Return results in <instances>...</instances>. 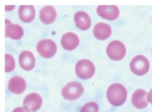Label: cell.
Returning <instances> with one entry per match:
<instances>
[{
  "label": "cell",
  "instance_id": "cell-14",
  "mask_svg": "<svg viewBox=\"0 0 152 112\" xmlns=\"http://www.w3.org/2000/svg\"><path fill=\"white\" fill-rule=\"evenodd\" d=\"M74 20L76 27L83 31H86L91 27V21L90 17L84 11L77 12L74 16Z\"/></svg>",
  "mask_w": 152,
  "mask_h": 112
},
{
  "label": "cell",
  "instance_id": "cell-16",
  "mask_svg": "<svg viewBox=\"0 0 152 112\" xmlns=\"http://www.w3.org/2000/svg\"><path fill=\"white\" fill-rule=\"evenodd\" d=\"M18 14L20 19L25 23H29L34 19L35 9L33 6H21Z\"/></svg>",
  "mask_w": 152,
  "mask_h": 112
},
{
  "label": "cell",
  "instance_id": "cell-19",
  "mask_svg": "<svg viewBox=\"0 0 152 112\" xmlns=\"http://www.w3.org/2000/svg\"><path fill=\"white\" fill-rule=\"evenodd\" d=\"M80 112H99V106L94 102L87 103L81 108Z\"/></svg>",
  "mask_w": 152,
  "mask_h": 112
},
{
  "label": "cell",
  "instance_id": "cell-20",
  "mask_svg": "<svg viewBox=\"0 0 152 112\" xmlns=\"http://www.w3.org/2000/svg\"><path fill=\"white\" fill-rule=\"evenodd\" d=\"M13 112H29V111L25 107H18L14 109Z\"/></svg>",
  "mask_w": 152,
  "mask_h": 112
},
{
  "label": "cell",
  "instance_id": "cell-8",
  "mask_svg": "<svg viewBox=\"0 0 152 112\" xmlns=\"http://www.w3.org/2000/svg\"><path fill=\"white\" fill-rule=\"evenodd\" d=\"M97 13L102 18L107 20H115L119 15V10L117 6H99Z\"/></svg>",
  "mask_w": 152,
  "mask_h": 112
},
{
  "label": "cell",
  "instance_id": "cell-17",
  "mask_svg": "<svg viewBox=\"0 0 152 112\" xmlns=\"http://www.w3.org/2000/svg\"><path fill=\"white\" fill-rule=\"evenodd\" d=\"M24 33L23 29L18 25L10 24L6 27L5 36L6 37H9L12 40H20L23 37Z\"/></svg>",
  "mask_w": 152,
  "mask_h": 112
},
{
  "label": "cell",
  "instance_id": "cell-21",
  "mask_svg": "<svg viewBox=\"0 0 152 112\" xmlns=\"http://www.w3.org/2000/svg\"><path fill=\"white\" fill-rule=\"evenodd\" d=\"M147 100L152 105V89L149 91V93L147 94Z\"/></svg>",
  "mask_w": 152,
  "mask_h": 112
},
{
  "label": "cell",
  "instance_id": "cell-1",
  "mask_svg": "<svg viewBox=\"0 0 152 112\" xmlns=\"http://www.w3.org/2000/svg\"><path fill=\"white\" fill-rule=\"evenodd\" d=\"M106 96L107 100L112 105L115 107H119L124 105L126 101V89L121 84H113L107 89Z\"/></svg>",
  "mask_w": 152,
  "mask_h": 112
},
{
  "label": "cell",
  "instance_id": "cell-12",
  "mask_svg": "<svg viewBox=\"0 0 152 112\" xmlns=\"http://www.w3.org/2000/svg\"><path fill=\"white\" fill-rule=\"evenodd\" d=\"M93 33L95 38L100 41H105L110 36L112 29L110 26L103 23H97L94 26Z\"/></svg>",
  "mask_w": 152,
  "mask_h": 112
},
{
  "label": "cell",
  "instance_id": "cell-22",
  "mask_svg": "<svg viewBox=\"0 0 152 112\" xmlns=\"http://www.w3.org/2000/svg\"><path fill=\"white\" fill-rule=\"evenodd\" d=\"M10 6H6L5 7V10L7 11H11V10H13L15 7L14 6H11V7H9Z\"/></svg>",
  "mask_w": 152,
  "mask_h": 112
},
{
  "label": "cell",
  "instance_id": "cell-11",
  "mask_svg": "<svg viewBox=\"0 0 152 112\" xmlns=\"http://www.w3.org/2000/svg\"><path fill=\"white\" fill-rule=\"evenodd\" d=\"M9 91L15 94H20L25 91L27 84L25 80L19 76H14L10 79L8 84Z\"/></svg>",
  "mask_w": 152,
  "mask_h": 112
},
{
  "label": "cell",
  "instance_id": "cell-9",
  "mask_svg": "<svg viewBox=\"0 0 152 112\" xmlns=\"http://www.w3.org/2000/svg\"><path fill=\"white\" fill-rule=\"evenodd\" d=\"M79 38L73 32H67L64 34L61 39V44L66 50L71 51L79 45Z\"/></svg>",
  "mask_w": 152,
  "mask_h": 112
},
{
  "label": "cell",
  "instance_id": "cell-13",
  "mask_svg": "<svg viewBox=\"0 0 152 112\" xmlns=\"http://www.w3.org/2000/svg\"><path fill=\"white\" fill-rule=\"evenodd\" d=\"M20 67L25 71H31L35 66V57L30 51H23L19 57Z\"/></svg>",
  "mask_w": 152,
  "mask_h": 112
},
{
  "label": "cell",
  "instance_id": "cell-18",
  "mask_svg": "<svg viewBox=\"0 0 152 112\" xmlns=\"http://www.w3.org/2000/svg\"><path fill=\"white\" fill-rule=\"evenodd\" d=\"M5 72L6 73H10V72L13 71L15 68V59L9 54H6L5 55Z\"/></svg>",
  "mask_w": 152,
  "mask_h": 112
},
{
  "label": "cell",
  "instance_id": "cell-3",
  "mask_svg": "<svg viewBox=\"0 0 152 112\" xmlns=\"http://www.w3.org/2000/svg\"><path fill=\"white\" fill-rule=\"evenodd\" d=\"M150 68L149 60L143 55H137L132 59L130 63V68L133 74L142 76L148 73Z\"/></svg>",
  "mask_w": 152,
  "mask_h": 112
},
{
  "label": "cell",
  "instance_id": "cell-7",
  "mask_svg": "<svg viewBox=\"0 0 152 112\" xmlns=\"http://www.w3.org/2000/svg\"><path fill=\"white\" fill-rule=\"evenodd\" d=\"M42 103L43 99L41 96L37 93L28 94L25 97L23 102L24 107L31 112L38 111L41 108Z\"/></svg>",
  "mask_w": 152,
  "mask_h": 112
},
{
  "label": "cell",
  "instance_id": "cell-4",
  "mask_svg": "<svg viewBox=\"0 0 152 112\" xmlns=\"http://www.w3.org/2000/svg\"><path fill=\"white\" fill-rule=\"evenodd\" d=\"M106 53L110 59L114 61H120L124 58L126 49L122 42L113 41L110 43L106 48Z\"/></svg>",
  "mask_w": 152,
  "mask_h": 112
},
{
  "label": "cell",
  "instance_id": "cell-2",
  "mask_svg": "<svg viewBox=\"0 0 152 112\" xmlns=\"http://www.w3.org/2000/svg\"><path fill=\"white\" fill-rule=\"evenodd\" d=\"M75 73L80 79H89L95 73V66L91 61L82 59L76 63Z\"/></svg>",
  "mask_w": 152,
  "mask_h": 112
},
{
  "label": "cell",
  "instance_id": "cell-10",
  "mask_svg": "<svg viewBox=\"0 0 152 112\" xmlns=\"http://www.w3.org/2000/svg\"><path fill=\"white\" fill-rule=\"evenodd\" d=\"M131 101L133 105L137 109L147 107L149 102L147 100V93L143 89H137L132 95Z\"/></svg>",
  "mask_w": 152,
  "mask_h": 112
},
{
  "label": "cell",
  "instance_id": "cell-15",
  "mask_svg": "<svg viewBox=\"0 0 152 112\" xmlns=\"http://www.w3.org/2000/svg\"><path fill=\"white\" fill-rule=\"evenodd\" d=\"M40 19L45 25H50L54 23L57 17V12L53 7L47 6L42 8L40 11Z\"/></svg>",
  "mask_w": 152,
  "mask_h": 112
},
{
  "label": "cell",
  "instance_id": "cell-6",
  "mask_svg": "<svg viewBox=\"0 0 152 112\" xmlns=\"http://www.w3.org/2000/svg\"><path fill=\"white\" fill-rule=\"evenodd\" d=\"M37 49L42 57L49 59L55 55L57 52V45L50 39H43L38 43Z\"/></svg>",
  "mask_w": 152,
  "mask_h": 112
},
{
  "label": "cell",
  "instance_id": "cell-5",
  "mask_svg": "<svg viewBox=\"0 0 152 112\" xmlns=\"http://www.w3.org/2000/svg\"><path fill=\"white\" fill-rule=\"evenodd\" d=\"M84 92V88L81 84L76 81L68 83L61 91L63 97L68 100H73L79 98Z\"/></svg>",
  "mask_w": 152,
  "mask_h": 112
}]
</instances>
